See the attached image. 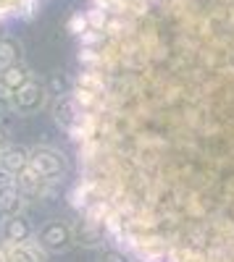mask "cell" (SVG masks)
I'll list each match as a JSON object with an SVG mask.
<instances>
[{"instance_id": "obj_9", "label": "cell", "mask_w": 234, "mask_h": 262, "mask_svg": "<svg viewBox=\"0 0 234 262\" xmlns=\"http://www.w3.org/2000/svg\"><path fill=\"white\" fill-rule=\"evenodd\" d=\"M6 262H48V249L37 238L21 244H6Z\"/></svg>"}, {"instance_id": "obj_13", "label": "cell", "mask_w": 234, "mask_h": 262, "mask_svg": "<svg viewBox=\"0 0 234 262\" xmlns=\"http://www.w3.org/2000/svg\"><path fill=\"white\" fill-rule=\"evenodd\" d=\"M0 262H6V244L0 242Z\"/></svg>"}, {"instance_id": "obj_7", "label": "cell", "mask_w": 234, "mask_h": 262, "mask_svg": "<svg viewBox=\"0 0 234 262\" xmlns=\"http://www.w3.org/2000/svg\"><path fill=\"white\" fill-rule=\"evenodd\" d=\"M34 238L48 252H63V249H69V244H71V231L61 221H50V223H45L40 228V233Z\"/></svg>"}, {"instance_id": "obj_12", "label": "cell", "mask_w": 234, "mask_h": 262, "mask_svg": "<svg viewBox=\"0 0 234 262\" xmlns=\"http://www.w3.org/2000/svg\"><path fill=\"white\" fill-rule=\"evenodd\" d=\"M8 144H11V131H8L3 123H0V149L8 147Z\"/></svg>"}, {"instance_id": "obj_11", "label": "cell", "mask_w": 234, "mask_h": 262, "mask_svg": "<svg viewBox=\"0 0 234 262\" xmlns=\"http://www.w3.org/2000/svg\"><path fill=\"white\" fill-rule=\"evenodd\" d=\"M21 53H24V48H21V42L13 34H0V66L18 63Z\"/></svg>"}, {"instance_id": "obj_8", "label": "cell", "mask_w": 234, "mask_h": 262, "mask_svg": "<svg viewBox=\"0 0 234 262\" xmlns=\"http://www.w3.org/2000/svg\"><path fill=\"white\" fill-rule=\"evenodd\" d=\"M29 165V149L8 144L0 149V176L3 179H16L21 170H27Z\"/></svg>"}, {"instance_id": "obj_4", "label": "cell", "mask_w": 234, "mask_h": 262, "mask_svg": "<svg viewBox=\"0 0 234 262\" xmlns=\"http://www.w3.org/2000/svg\"><path fill=\"white\" fill-rule=\"evenodd\" d=\"M42 105H45V90H42V86L32 79L27 86H21V90L11 97L8 111H13L18 116H32V113L40 111Z\"/></svg>"}, {"instance_id": "obj_3", "label": "cell", "mask_w": 234, "mask_h": 262, "mask_svg": "<svg viewBox=\"0 0 234 262\" xmlns=\"http://www.w3.org/2000/svg\"><path fill=\"white\" fill-rule=\"evenodd\" d=\"M32 81V71L29 66L24 63H11V66H0V102L8 105L11 97L21 90V86H27Z\"/></svg>"}, {"instance_id": "obj_5", "label": "cell", "mask_w": 234, "mask_h": 262, "mask_svg": "<svg viewBox=\"0 0 234 262\" xmlns=\"http://www.w3.org/2000/svg\"><path fill=\"white\" fill-rule=\"evenodd\" d=\"M32 238H34V228L24 212L3 217V223H0V242L3 244H21V242H32Z\"/></svg>"}, {"instance_id": "obj_6", "label": "cell", "mask_w": 234, "mask_h": 262, "mask_svg": "<svg viewBox=\"0 0 234 262\" xmlns=\"http://www.w3.org/2000/svg\"><path fill=\"white\" fill-rule=\"evenodd\" d=\"M29 196L21 191V186L13 179H0V217L24 212Z\"/></svg>"}, {"instance_id": "obj_1", "label": "cell", "mask_w": 234, "mask_h": 262, "mask_svg": "<svg viewBox=\"0 0 234 262\" xmlns=\"http://www.w3.org/2000/svg\"><path fill=\"white\" fill-rule=\"evenodd\" d=\"M71 205L134 262H234V0H87Z\"/></svg>"}, {"instance_id": "obj_2", "label": "cell", "mask_w": 234, "mask_h": 262, "mask_svg": "<svg viewBox=\"0 0 234 262\" xmlns=\"http://www.w3.org/2000/svg\"><path fill=\"white\" fill-rule=\"evenodd\" d=\"M29 168L37 173L40 179H45L50 184L63 179V173H66L63 155L58 149H53V147H34V149H29Z\"/></svg>"}, {"instance_id": "obj_10", "label": "cell", "mask_w": 234, "mask_h": 262, "mask_svg": "<svg viewBox=\"0 0 234 262\" xmlns=\"http://www.w3.org/2000/svg\"><path fill=\"white\" fill-rule=\"evenodd\" d=\"M42 0H0V27L16 18H32Z\"/></svg>"}]
</instances>
